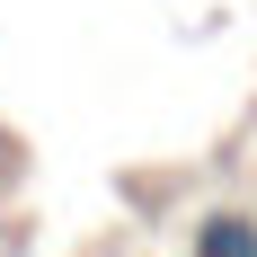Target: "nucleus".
Segmentation results:
<instances>
[{
  "label": "nucleus",
  "mask_w": 257,
  "mask_h": 257,
  "mask_svg": "<svg viewBox=\"0 0 257 257\" xmlns=\"http://www.w3.org/2000/svg\"><path fill=\"white\" fill-rule=\"evenodd\" d=\"M186 257H257V213H204L195 222V239H186Z\"/></svg>",
  "instance_id": "1"
}]
</instances>
